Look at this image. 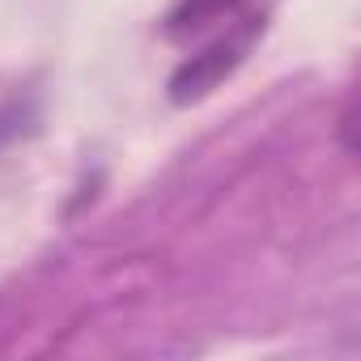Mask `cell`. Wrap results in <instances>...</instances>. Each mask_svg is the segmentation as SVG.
Returning a JSON list of instances; mask_svg holds the SVG:
<instances>
[{
    "label": "cell",
    "mask_w": 361,
    "mask_h": 361,
    "mask_svg": "<svg viewBox=\"0 0 361 361\" xmlns=\"http://www.w3.org/2000/svg\"><path fill=\"white\" fill-rule=\"evenodd\" d=\"M259 26H264V18L259 13H247L243 22H234V30H226L221 39H213L204 51H196L183 68L170 77V98L174 102H196L209 90H217L243 64V56L251 51V43L259 35Z\"/></svg>",
    "instance_id": "6da1fadb"
},
{
    "label": "cell",
    "mask_w": 361,
    "mask_h": 361,
    "mask_svg": "<svg viewBox=\"0 0 361 361\" xmlns=\"http://www.w3.org/2000/svg\"><path fill=\"white\" fill-rule=\"evenodd\" d=\"M251 0H178L166 18V35L170 39H188V35H200L209 26H221V22H238L247 18Z\"/></svg>",
    "instance_id": "7a4b0ae2"
}]
</instances>
